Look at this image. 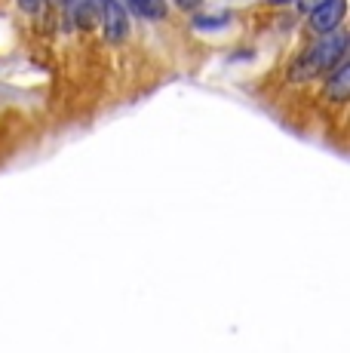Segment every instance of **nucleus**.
Masks as SVG:
<instances>
[{
  "label": "nucleus",
  "mask_w": 350,
  "mask_h": 353,
  "mask_svg": "<svg viewBox=\"0 0 350 353\" xmlns=\"http://www.w3.org/2000/svg\"><path fill=\"white\" fill-rule=\"evenodd\" d=\"M227 22V16H218V19H197V28H221V25Z\"/></svg>",
  "instance_id": "423d86ee"
},
{
  "label": "nucleus",
  "mask_w": 350,
  "mask_h": 353,
  "mask_svg": "<svg viewBox=\"0 0 350 353\" xmlns=\"http://www.w3.org/2000/svg\"><path fill=\"white\" fill-rule=\"evenodd\" d=\"M19 10L28 12V16H31V12H37V10H40V0H19Z\"/></svg>",
  "instance_id": "0eeeda50"
},
{
  "label": "nucleus",
  "mask_w": 350,
  "mask_h": 353,
  "mask_svg": "<svg viewBox=\"0 0 350 353\" xmlns=\"http://www.w3.org/2000/svg\"><path fill=\"white\" fill-rule=\"evenodd\" d=\"M344 52H347V34L338 28L326 31L320 43L305 56V71H301V77H311V74L322 71V68L338 65L341 59H344Z\"/></svg>",
  "instance_id": "f257e3e1"
},
{
  "label": "nucleus",
  "mask_w": 350,
  "mask_h": 353,
  "mask_svg": "<svg viewBox=\"0 0 350 353\" xmlns=\"http://www.w3.org/2000/svg\"><path fill=\"white\" fill-rule=\"evenodd\" d=\"M274 3H286V0H274Z\"/></svg>",
  "instance_id": "9d476101"
},
{
  "label": "nucleus",
  "mask_w": 350,
  "mask_h": 353,
  "mask_svg": "<svg viewBox=\"0 0 350 353\" xmlns=\"http://www.w3.org/2000/svg\"><path fill=\"white\" fill-rule=\"evenodd\" d=\"M344 12H347V0H320L316 6H311V28L320 34L338 28L344 22Z\"/></svg>",
  "instance_id": "f03ea898"
},
{
  "label": "nucleus",
  "mask_w": 350,
  "mask_h": 353,
  "mask_svg": "<svg viewBox=\"0 0 350 353\" xmlns=\"http://www.w3.org/2000/svg\"><path fill=\"white\" fill-rule=\"evenodd\" d=\"M92 3H96V6H99V10H102V3H105V0H92Z\"/></svg>",
  "instance_id": "1a4fd4ad"
},
{
  "label": "nucleus",
  "mask_w": 350,
  "mask_h": 353,
  "mask_svg": "<svg viewBox=\"0 0 350 353\" xmlns=\"http://www.w3.org/2000/svg\"><path fill=\"white\" fill-rule=\"evenodd\" d=\"M175 3H178L181 10H197V6H200V0H175Z\"/></svg>",
  "instance_id": "6e6552de"
},
{
  "label": "nucleus",
  "mask_w": 350,
  "mask_h": 353,
  "mask_svg": "<svg viewBox=\"0 0 350 353\" xmlns=\"http://www.w3.org/2000/svg\"><path fill=\"white\" fill-rule=\"evenodd\" d=\"M130 6L145 19H163V0H130Z\"/></svg>",
  "instance_id": "39448f33"
},
{
  "label": "nucleus",
  "mask_w": 350,
  "mask_h": 353,
  "mask_svg": "<svg viewBox=\"0 0 350 353\" xmlns=\"http://www.w3.org/2000/svg\"><path fill=\"white\" fill-rule=\"evenodd\" d=\"M102 25H105V37L111 43H120L130 34V19H126V10L117 0H105L102 3Z\"/></svg>",
  "instance_id": "7ed1b4c3"
},
{
  "label": "nucleus",
  "mask_w": 350,
  "mask_h": 353,
  "mask_svg": "<svg viewBox=\"0 0 350 353\" xmlns=\"http://www.w3.org/2000/svg\"><path fill=\"white\" fill-rule=\"evenodd\" d=\"M326 96L332 101H344L350 96V62H347V59H341L338 71H335L332 80L326 83Z\"/></svg>",
  "instance_id": "20e7f679"
}]
</instances>
